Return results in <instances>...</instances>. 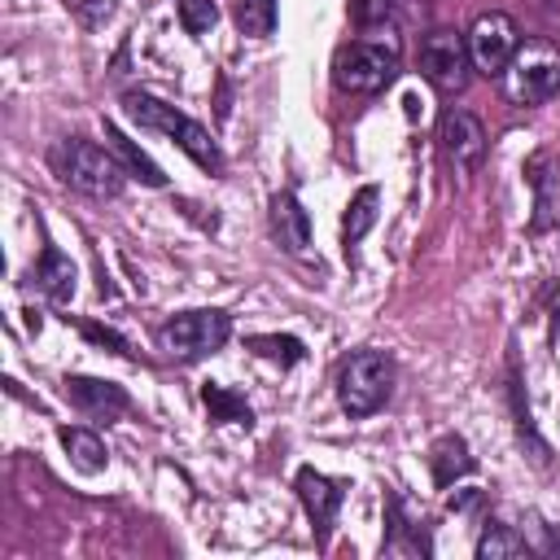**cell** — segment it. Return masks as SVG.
I'll use <instances>...</instances> for the list:
<instances>
[{"mask_svg":"<svg viewBox=\"0 0 560 560\" xmlns=\"http://www.w3.org/2000/svg\"><path fill=\"white\" fill-rule=\"evenodd\" d=\"M122 114H127L136 127H144V131L171 136L201 171H210V175L223 171V153H219L214 136H210L197 118H188L184 109H175V105H166V101H158V96H149V92H127V96H122Z\"/></svg>","mask_w":560,"mask_h":560,"instance_id":"1","label":"cell"},{"mask_svg":"<svg viewBox=\"0 0 560 560\" xmlns=\"http://www.w3.org/2000/svg\"><path fill=\"white\" fill-rule=\"evenodd\" d=\"M48 166L57 171L61 184H70L74 192L96 197V201L118 197L122 175H127L122 162L114 158V149H109V144L101 149V144L88 140V136H66V140H57L52 153H48Z\"/></svg>","mask_w":560,"mask_h":560,"instance_id":"2","label":"cell"},{"mask_svg":"<svg viewBox=\"0 0 560 560\" xmlns=\"http://www.w3.org/2000/svg\"><path fill=\"white\" fill-rule=\"evenodd\" d=\"M394 394V359L381 350H350L337 363V402L350 420L381 411Z\"/></svg>","mask_w":560,"mask_h":560,"instance_id":"3","label":"cell"},{"mask_svg":"<svg viewBox=\"0 0 560 560\" xmlns=\"http://www.w3.org/2000/svg\"><path fill=\"white\" fill-rule=\"evenodd\" d=\"M499 79L512 105H542L560 92V48L551 39H521Z\"/></svg>","mask_w":560,"mask_h":560,"instance_id":"4","label":"cell"},{"mask_svg":"<svg viewBox=\"0 0 560 560\" xmlns=\"http://www.w3.org/2000/svg\"><path fill=\"white\" fill-rule=\"evenodd\" d=\"M394 74H398V48L394 44L354 39V44L337 48V57H332V83L350 96H372L385 83H394Z\"/></svg>","mask_w":560,"mask_h":560,"instance_id":"5","label":"cell"},{"mask_svg":"<svg viewBox=\"0 0 560 560\" xmlns=\"http://www.w3.org/2000/svg\"><path fill=\"white\" fill-rule=\"evenodd\" d=\"M228 337H232V319L223 311H184V315H171L166 324H158V346L179 363H197V359L223 350Z\"/></svg>","mask_w":560,"mask_h":560,"instance_id":"6","label":"cell"},{"mask_svg":"<svg viewBox=\"0 0 560 560\" xmlns=\"http://www.w3.org/2000/svg\"><path fill=\"white\" fill-rule=\"evenodd\" d=\"M468 39L459 31H429L420 39V74L442 92V96H455L468 88Z\"/></svg>","mask_w":560,"mask_h":560,"instance_id":"7","label":"cell"},{"mask_svg":"<svg viewBox=\"0 0 560 560\" xmlns=\"http://www.w3.org/2000/svg\"><path fill=\"white\" fill-rule=\"evenodd\" d=\"M468 57H472V66L481 70V74H503L508 70V61H512V52H516V44H521V31H516V22L508 18V13H481L472 26H468Z\"/></svg>","mask_w":560,"mask_h":560,"instance_id":"8","label":"cell"},{"mask_svg":"<svg viewBox=\"0 0 560 560\" xmlns=\"http://www.w3.org/2000/svg\"><path fill=\"white\" fill-rule=\"evenodd\" d=\"M525 179L534 192V214L529 232H551L560 228V158L551 149H538L525 158Z\"/></svg>","mask_w":560,"mask_h":560,"instance_id":"9","label":"cell"},{"mask_svg":"<svg viewBox=\"0 0 560 560\" xmlns=\"http://www.w3.org/2000/svg\"><path fill=\"white\" fill-rule=\"evenodd\" d=\"M293 490H298V499H302V508H306V516H311L315 542H319V547H328L332 516H337V508H341V499H346V486H341V481H332V477H324L319 468H298Z\"/></svg>","mask_w":560,"mask_h":560,"instance_id":"10","label":"cell"},{"mask_svg":"<svg viewBox=\"0 0 560 560\" xmlns=\"http://www.w3.org/2000/svg\"><path fill=\"white\" fill-rule=\"evenodd\" d=\"M61 385H66L70 407H74V411H83V416H88V420H96V424H114L118 416H127V411H131V394H127L122 385H114V381H96V376H66Z\"/></svg>","mask_w":560,"mask_h":560,"instance_id":"11","label":"cell"},{"mask_svg":"<svg viewBox=\"0 0 560 560\" xmlns=\"http://www.w3.org/2000/svg\"><path fill=\"white\" fill-rule=\"evenodd\" d=\"M438 140H442V153L455 171H477L481 158H486V131L481 122L468 114V109H446L442 122H438Z\"/></svg>","mask_w":560,"mask_h":560,"instance_id":"12","label":"cell"},{"mask_svg":"<svg viewBox=\"0 0 560 560\" xmlns=\"http://www.w3.org/2000/svg\"><path fill=\"white\" fill-rule=\"evenodd\" d=\"M385 525H389L385 551H402V556H429V551H433L424 521H411V516H407V503H402L398 490L385 494Z\"/></svg>","mask_w":560,"mask_h":560,"instance_id":"13","label":"cell"},{"mask_svg":"<svg viewBox=\"0 0 560 560\" xmlns=\"http://www.w3.org/2000/svg\"><path fill=\"white\" fill-rule=\"evenodd\" d=\"M271 236H276L280 249H289V254H306V245H311V219H306L302 201H298L289 188L271 197Z\"/></svg>","mask_w":560,"mask_h":560,"instance_id":"14","label":"cell"},{"mask_svg":"<svg viewBox=\"0 0 560 560\" xmlns=\"http://www.w3.org/2000/svg\"><path fill=\"white\" fill-rule=\"evenodd\" d=\"M31 284L44 298H52V302H70V293H74V262L57 245H44V254H39V262L31 271Z\"/></svg>","mask_w":560,"mask_h":560,"instance_id":"15","label":"cell"},{"mask_svg":"<svg viewBox=\"0 0 560 560\" xmlns=\"http://www.w3.org/2000/svg\"><path fill=\"white\" fill-rule=\"evenodd\" d=\"M105 144L114 149V158L122 162V171H127L131 179H140V184H149V188H162V184H166V175L158 171V162H153L140 144H131V140H127L109 118H105Z\"/></svg>","mask_w":560,"mask_h":560,"instance_id":"16","label":"cell"},{"mask_svg":"<svg viewBox=\"0 0 560 560\" xmlns=\"http://www.w3.org/2000/svg\"><path fill=\"white\" fill-rule=\"evenodd\" d=\"M429 468H433V481H438V486H451L455 477H468V472H472L468 442H464L459 433H442V438L429 446Z\"/></svg>","mask_w":560,"mask_h":560,"instance_id":"17","label":"cell"},{"mask_svg":"<svg viewBox=\"0 0 560 560\" xmlns=\"http://www.w3.org/2000/svg\"><path fill=\"white\" fill-rule=\"evenodd\" d=\"M57 438H61V446H66L70 464H74L79 472H88V477H92V472H101V468L109 464V451H105V442H101L92 429H83V424H74V429H70V424H66Z\"/></svg>","mask_w":560,"mask_h":560,"instance_id":"18","label":"cell"},{"mask_svg":"<svg viewBox=\"0 0 560 560\" xmlns=\"http://www.w3.org/2000/svg\"><path fill=\"white\" fill-rule=\"evenodd\" d=\"M376 206H381V188H376V184H363V188L350 197L346 219H341V241H346V249L359 245V241L372 232V223H376Z\"/></svg>","mask_w":560,"mask_h":560,"instance_id":"19","label":"cell"},{"mask_svg":"<svg viewBox=\"0 0 560 560\" xmlns=\"http://www.w3.org/2000/svg\"><path fill=\"white\" fill-rule=\"evenodd\" d=\"M201 402H206V411H210V420H232V424H254V411H249V402L241 398V394H232V389H223V385H214V381H206L201 385Z\"/></svg>","mask_w":560,"mask_h":560,"instance_id":"20","label":"cell"},{"mask_svg":"<svg viewBox=\"0 0 560 560\" xmlns=\"http://www.w3.org/2000/svg\"><path fill=\"white\" fill-rule=\"evenodd\" d=\"M236 31L249 39H267L276 31V0H232Z\"/></svg>","mask_w":560,"mask_h":560,"instance_id":"21","label":"cell"},{"mask_svg":"<svg viewBox=\"0 0 560 560\" xmlns=\"http://www.w3.org/2000/svg\"><path fill=\"white\" fill-rule=\"evenodd\" d=\"M477 556H481V560H499V556H529V542H525V534H516L512 525L490 521V525L481 529V538H477Z\"/></svg>","mask_w":560,"mask_h":560,"instance_id":"22","label":"cell"},{"mask_svg":"<svg viewBox=\"0 0 560 560\" xmlns=\"http://www.w3.org/2000/svg\"><path fill=\"white\" fill-rule=\"evenodd\" d=\"M254 354H262V359H276L280 368H293V363H302L306 359V346L298 341V337H280V332H262V337H249L245 341Z\"/></svg>","mask_w":560,"mask_h":560,"instance_id":"23","label":"cell"},{"mask_svg":"<svg viewBox=\"0 0 560 560\" xmlns=\"http://www.w3.org/2000/svg\"><path fill=\"white\" fill-rule=\"evenodd\" d=\"M219 22V4L214 0H179V26L188 35H206Z\"/></svg>","mask_w":560,"mask_h":560,"instance_id":"24","label":"cell"},{"mask_svg":"<svg viewBox=\"0 0 560 560\" xmlns=\"http://www.w3.org/2000/svg\"><path fill=\"white\" fill-rule=\"evenodd\" d=\"M79 332L92 341V346H101V350H114V354H122V359H136V350H131V341L122 337V332H114L109 324H96V319H83L79 324Z\"/></svg>","mask_w":560,"mask_h":560,"instance_id":"25","label":"cell"},{"mask_svg":"<svg viewBox=\"0 0 560 560\" xmlns=\"http://www.w3.org/2000/svg\"><path fill=\"white\" fill-rule=\"evenodd\" d=\"M114 18V0H79V22L83 26H101Z\"/></svg>","mask_w":560,"mask_h":560,"instance_id":"26","label":"cell"},{"mask_svg":"<svg viewBox=\"0 0 560 560\" xmlns=\"http://www.w3.org/2000/svg\"><path fill=\"white\" fill-rule=\"evenodd\" d=\"M350 9H354V22H359V26H372L376 18L389 13V0H354Z\"/></svg>","mask_w":560,"mask_h":560,"instance_id":"27","label":"cell"},{"mask_svg":"<svg viewBox=\"0 0 560 560\" xmlns=\"http://www.w3.org/2000/svg\"><path fill=\"white\" fill-rule=\"evenodd\" d=\"M547 556H560V525H542V542H538Z\"/></svg>","mask_w":560,"mask_h":560,"instance_id":"28","label":"cell"},{"mask_svg":"<svg viewBox=\"0 0 560 560\" xmlns=\"http://www.w3.org/2000/svg\"><path fill=\"white\" fill-rule=\"evenodd\" d=\"M477 503H481V490H468V494L451 499V508H455V512H468V508H477Z\"/></svg>","mask_w":560,"mask_h":560,"instance_id":"29","label":"cell"}]
</instances>
